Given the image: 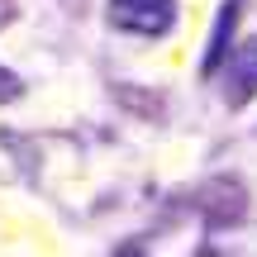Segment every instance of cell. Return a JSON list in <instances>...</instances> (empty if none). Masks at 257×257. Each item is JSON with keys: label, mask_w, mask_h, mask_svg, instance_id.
Listing matches in <instances>:
<instances>
[{"label": "cell", "mask_w": 257, "mask_h": 257, "mask_svg": "<svg viewBox=\"0 0 257 257\" xmlns=\"http://www.w3.org/2000/svg\"><path fill=\"white\" fill-rule=\"evenodd\" d=\"M114 29L124 34H138V38H157L176 24V0H110L105 10Z\"/></svg>", "instance_id": "1"}, {"label": "cell", "mask_w": 257, "mask_h": 257, "mask_svg": "<svg viewBox=\"0 0 257 257\" xmlns=\"http://www.w3.org/2000/svg\"><path fill=\"white\" fill-rule=\"evenodd\" d=\"M195 205H200L210 229H233L248 214V191H243L238 176H210L200 186V195H195Z\"/></svg>", "instance_id": "2"}, {"label": "cell", "mask_w": 257, "mask_h": 257, "mask_svg": "<svg viewBox=\"0 0 257 257\" xmlns=\"http://www.w3.org/2000/svg\"><path fill=\"white\" fill-rule=\"evenodd\" d=\"M224 100L233 110H243L248 100H257V34L243 38L229 57H224Z\"/></svg>", "instance_id": "3"}, {"label": "cell", "mask_w": 257, "mask_h": 257, "mask_svg": "<svg viewBox=\"0 0 257 257\" xmlns=\"http://www.w3.org/2000/svg\"><path fill=\"white\" fill-rule=\"evenodd\" d=\"M238 15H243V0H224L219 15H214V29H210V43H205V57H200V76H214L224 67L233 48V29H238Z\"/></svg>", "instance_id": "4"}, {"label": "cell", "mask_w": 257, "mask_h": 257, "mask_svg": "<svg viewBox=\"0 0 257 257\" xmlns=\"http://www.w3.org/2000/svg\"><path fill=\"white\" fill-rule=\"evenodd\" d=\"M24 95V81H19L15 72H10L5 62H0V105H10V100H19Z\"/></svg>", "instance_id": "5"}, {"label": "cell", "mask_w": 257, "mask_h": 257, "mask_svg": "<svg viewBox=\"0 0 257 257\" xmlns=\"http://www.w3.org/2000/svg\"><path fill=\"white\" fill-rule=\"evenodd\" d=\"M114 257H148V252H143V243H124V248L114 252Z\"/></svg>", "instance_id": "6"}, {"label": "cell", "mask_w": 257, "mask_h": 257, "mask_svg": "<svg viewBox=\"0 0 257 257\" xmlns=\"http://www.w3.org/2000/svg\"><path fill=\"white\" fill-rule=\"evenodd\" d=\"M10 19H15V0H0V29H5Z\"/></svg>", "instance_id": "7"}]
</instances>
